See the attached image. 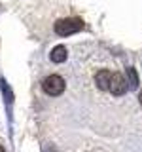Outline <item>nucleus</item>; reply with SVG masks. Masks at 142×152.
I'll return each instance as SVG.
<instances>
[{"mask_svg": "<svg viewBox=\"0 0 142 152\" xmlns=\"http://www.w3.org/2000/svg\"><path fill=\"white\" fill-rule=\"evenodd\" d=\"M82 28H83V21L80 17H64V19H59L55 23V32L61 36L74 34V32L82 31Z\"/></svg>", "mask_w": 142, "mask_h": 152, "instance_id": "nucleus-1", "label": "nucleus"}, {"mask_svg": "<svg viewBox=\"0 0 142 152\" xmlns=\"http://www.w3.org/2000/svg\"><path fill=\"white\" fill-rule=\"evenodd\" d=\"M64 88H66V84H64L63 76H59V74H49L44 82H42V89H44L47 95H51V97L61 95L64 91Z\"/></svg>", "mask_w": 142, "mask_h": 152, "instance_id": "nucleus-2", "label": "nucleus"}, {"mask_svg": "<svg viewBox=\"0 0 142 152\" xmlns=\"http://www.w3.org/2000/svg\"><path fill=\"white\" fill-rule=\"evenodd\" d=\"M127 89H129V82L125 80V76H121L120 72H112V80H110L108 91L112 95H123Z\"/></svg>", "mask_w": 142, "mask_h": 152, "instance_id": "nucleus-3", "label": "nucleus"}, {"mask_svg": "<svg viewBox=\"0 0 142 152\" xmlns=\"http://www.w3.org/2000/svg\"><path fill=\"white\" fill-rule=\"evenodd\" d=\"M110 80H112V70H108V69L99 70L97 76H95V82H97L99 89H102V91H108V88H110Z\"/></svg>", "mask_w": 142, "mask_h": 152, "instance_id": "nucleus-4", "label": "nucleus"}, {"mask_svg": "<svg viewBox=\"0 0 142 152\" xmlns=\"http://www.w3.org/2000/svg\"><path fill=\"white\" fill-rule=\"evenodd\" d=\"M66 48L64 46H55L53 50H51L49 53V59L53 61V63H63V61H66Z\"/></svg>", "mask_w": 142, "mask_h": 152, "instance_id": "nucleus-5", "label": "nucleus"}, {"mask_svg": "<svg viewBox=\"0 0 142 152\" xmlns=\"http://www.w3.org/2000/svg\"><path fill=\"white\" fill-rule=\"evenodd\" d=\"M127 76H129V80H127V82H129V86L136 88V86H138V76H136V70L129 66V69H127Z\"/></svg>", "mask_w": 142, "mask_h": 152, "instance_id": "nucleus-6", "label": "nucleus"}, {"mask_svg": "<svg viewBox=\"0 0 142 152\" xmlns=\"http://www.w3.org/2000/svg\"><path fill=\"white\" fill-rule=\"evenodd\" d=\"M138 101H140V104H142V89H140V93H138Z\"/></svg>", "mask_w": 142, "mask_h": 152, "instance_id": "nucleus-7", "label": "nucleus"}, {"mask_svg": "<svg viewBox=\"0 0 142 152\" xmlns=\"http://www.w3.org/2000/svg\"><path fill=\"white\" fill-rule=\"evenodd\" d=\"M0 152H6V150H4V148H2V146H0Z\"/></svg>", "mask_w": 142, "mask_h": 152, "instance_id": "nucleus-8", "label": "nucleus"}]
</instances>
